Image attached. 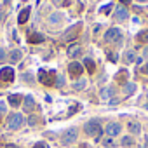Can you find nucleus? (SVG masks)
<instances>
[{"mask_svg":"<svg viewBox=\"0 0 148 148\" xmlns=\"http://www.w3.org/2000/svg\"><path fill=\"white\" fill-rule=\"evenodd\" d=\"M23 122H25V119H23L21 113H11V115L7 117V129H11V131L19 129V127L23 125Z\"/></svg>","mask_w":148,"mask_h":148,"instance_id":"f257e3e1","label":"nucleus"},{"mask_svg":"<svg viewBox=\"0 0 148 148\" xmlns=\"http://www.w3.org/2000/svg\"><path fill=\"white\" fill-rule=\"evenodd\" d=\"M84 131H86V134H89V136H92V138H99V134H101V125H99L98 120H89V122L84 125Z\"/></svg>","mask_w":148,"mask_h":148,"instance_id":"f03ea898","label":"nucleus"},{"mask_svg":"<svg viewBox=\"0 0 148 148\" xmlns=\"http://www.w3.org/2000/svg\"><path fill=\"white\" fill-rule=\"evenodd\" d=\"M54 77H56V71H54V70H40V71H38V80H40L44 86H51Z\"/></svg>","mask_w":148,"mask_h":148,"instance_id":"7ed1b4c3","label":"nucleus"},{"mask_svg":"<svg viewBox=\"0 0 148 148\" xmlns=\"http://www.w3.org/2000/svg\"><path fill=\"white\" fill-rule=\"evenodd\" d=\"M77 138H79V131H77L75 127H70L68 131H64L61 141H63V145H71V143L77 141Z\"/></svg>","mask_w":148,"mask_h":148,"instance_id":"20e7f679","label":"nucleus"},{"mask_svg":"<svg viewBox=\"0 0 148 148\" xmlns=\"http://www.w3.org/2000/svg\"><path fill=\"white\" fill-rule=\"evenodd\" d=\"M80 30H82V23L73 25V26L64 33V42H71V40H75V38H77V35L80 33Z\"/></svg>","mask_w":148,"mask_h":148,"instance_id":"39448f33","label":"nucleus"},{"mask_svg":"<svg viewBox=\"0 0 148 148\" xmlns=\"http://www.w3.org/2000/svg\"><path fill=\"white\" fill-rule=\"evenodd\" d=\"M0 80L4 82H12L14 80V70L11 66H4L2 70H0Z\"/></svg>","mask_w":148,"mask_h":148,"instance_id":"423d86ee","label":"nucleus"},{"mask_svg":"<svg viewBox=\"0 0 148 148\" xmlns=\"http://www.w3.org/2000/svg\"><path fill=\"white\" fill-rule=\"evenodd\" d=\"M68 71H70V75H71V77H80V75H82V71H84V66H82L80 63H77V61H73V63H70Z\"/></svg>","mask_w":148,"mask_h":148,"instance_id":"0eeeda50","label":"nucleus"},{"mask_svg":"<svg viewBox=\"0 0 148 148\" xmlns=\"http://www.w3.org/2000/svg\"><path fill=\"white\" fill-rule=\"evenodd\" d=\"M120 40V30L119 28H110L105 33V42H117Z\"/></svg>","mask_w":148,"mask_h":148,"instance_id":"6e6552de","label":"nucleus"},{"mask_svg":"<svg viewBox=\"0 0 148 148\" xmlns=\"http://www.w3.org/2000/svg\"><path fill=\"white\" fill-rule=\"evenodd\" d=\"M127 18H129L127 7H125V5H119L117 11H115V19H117V21H125Z\"/></svg>","mask_w":148,"mask_h":148,"instance_id":"1a4fd4ad","label":"nucleus"},{"mask_svg":"<svg viewBox=\"0 0 148 148\" xmlns=\"http://www.w3.org/2000/svg\"><path fill=\"white\" fill-rule=\"evenodd\" d=\"M35 108V99L32 96H25L23 98V110L25 112H32Z\"/></svg>","mask_w":148,"mask_h":148,"instance_id":"9d476101","label":"nucleus"},{"mask_svg":"<svg viewBox=\"0 0 148 148\" xmlns=\"http://www.w3.org/2000/svg\"><path fill=\"white\" fill-rule=\"evenodd\" d=\"M106 134H108V136H117V134H120V124H117V122L108 124V125H106Z\"/></svg>","mask_w":148,"mask_h":148,"instance_id":"9b49d317","label":"nucleus"},{"mask_svg":"<svg viewBox=\"0 0 148 148\" xmlns=\"http://www.w3.org/2000/svg\"><path fill=\"white\" fill-rule=\"evenodd\" d=\"M112 96H113V89H112V87H103L101 92H99V98H101L103 101H108Z\"/></svg>","mask_w":148,"mask_h":148,"instance_id":"f8f14e48","label":"nucleus"},{"mask_svg":"<svg viewBox=\"0 0 148 148\" xmlns=\"http://www.w3.org/2000/svg\"><path fill=\"white\" fill-rule=\"evenodd\" d=\"M28 16H30V7H25V9L19 12V16H18V23H19V25L26 23V21H28Z\"/></svg>","mask_w":148,"mask_h":148,"instance_id":"ddd939ff","label":"nucleus"},{"mask_svg":"<svg viewBox=\"0 0 148 148\" xmlns=\"http://www.w3.org/2000/svg\"><path fill=\"white\" fill-rule=\"evenodd\" d=\"M63 18H64V16H63L61 12H54V14L49 16V23H51V25H59V23L63 21Z\"/></svg>","mask_w":148,"mask_h":148,"instance_id":"4468645a","label":"nucleus"},{"mask_svg":"<svg viewBox=\"0 0 148 148\" xmlns=\"http://www.w3.org/2000/svg\"><path fill=\"white\" fill-rule=\"evenodd\" d=\"M28 42H30V44H42V42H44V35H42V33H32V35L28 37Z\"/></svg>","mask_w":148,"mask_h":148,"instance_id":"2eb2a0df","label":"nucleus"},{"mask_svg":"<svg viewBox=\"0 0 148 148\" xmlns=\"http://www.w3.org/2000/svg\"><path fill=\"white\" fill-rule=\"evenodd\" d=\"M21 101H23V96H19V94H11L9 96V105L11 106H19Z\"/></svg>","mask_w":148,"mask_h":148,"instance_id":"dca6fc26","label":"nucleus"},{"mask_svg":"<svg viewBox=\"0 0 148 148\" xmlns=\"http://www.w3.org/2000/svg\"><path fill=\"white\" fill-rule=\"evenodd\" d=\"M79 54H80V45H79V44H73V45L68 47V56H70V58H75V56H79Z\"/></svg>","mask_w":148,"mask_h":148,"instance_id":"f3484780","label":"nucleus"},{"mask_svg":"<svg viewBox=\"0 0 148 148\" xmlns=\"http://www.w3.org/2000/svg\"><path fill=\"white\" fill-rule=\"evenodd\" d=\"M129 131H131V134H139L141 125L138 122H129Z\"/></svg>","mask_w":148,"mask_h":148,"instance_id":"a211bd4d","label":"nucleus"},{"mask_svg":"<svg viewBox=\"0 0 148 148\" xmlns=\"http://www.w3.org/2000/svg\"><path fill=\"white\" fill-rule=\"evenodd\" d=\"M136 40L138 42H148V30H143L136 35Z\"/></svg>","mask_w":148,"mask_h":148,"instance_id":"6ab92c4d","label":"nucleus"},{"mask_svg":"<svg viewBox=\"0 0 148 148\" xmlns=\"http://www.w3.org/2000/svg\"><path fill=\"white\" fill-rule=\"evenodd\" d=\"M86 86H87V82L84 79H80V80H77L75 84H73V89H75V91H82V89H86Z\"/></svg>","mask_w":148,"mask_h":148,"instance_id":"aec40b11","label":"nucleus"},{"mask_svg":"<svg viewBox=\"0 0 148 148\" xmlns=\"http://www.w3.org/2000/svg\"><path fill=\"white\" fill-rule=\"evenodd\" d=\"M21 56H23V54H21V51L14 49V51L11 52V61H12V63H18V61L21 59Z\"/></svg>","mask_w":148,"mask_h":148,"instance_id":"412c9836","label":"nucleus"},{"mask_svg":"<svg viewBox=\"0 0 148 148\" xmlns=\"http://www.w3.org/2000/svg\"><path fill=\"white\" fill-rule=\"evenodd\" d=\"M84 66H86V68H87V71H91V73H92V71H94V68H96V64H94V61H92L91 58H87V59L84 61Z\"/></svg>","mask_w":148,"mask_h":148,"instance_id":"4be33fe9","label":"nucleus"},{"mask_svg":"<svg viewBox=\"0 0 148 148\" xmlns=\"http://www.w3.org/2000/svg\"><path fill=\"white\" fill-rule=\"evenodd\" d=\"M134 143V139L131 138V136H124L122 139H120V145H124V146H131Z\"/></svg>","mask_w":148,"mask_h":148,"instance_id":"5701e85b","label":"nucleus"},{"mask_svg":"<svg viewBox=\"0 0 148 148\" xmlns=\"http://www.w3.org/2000/svg\"><path fill=\"white\" fill-rule=\"evenodd\" d=\"M125 79H127V71L125 70H122L120 73H117V80L119 82H125Z\"/></svg>","mask_w":148,"mask_h":148,"instance_id":"b1692460","label":"nucleus"},{"mask_svg":"<svg viewBox=\"0 0 148 148\" xmlns=\"http://www.w3.org/2000/svg\"><path fill=\"white\" fill-rule=\"evenodd\" d=\"M124 91H125V94H132V92L136 91V86H134V84H125Z\"/></svg>","mask_w":148,"mask_h":148,"instance_id":"393cba45","label":"nucleus"},{"mask_svg":"<svg viewBox=\"0 0 148 148\" xmlns=\"http://www.w3.org/2000/svg\"><path fill=\"white\" fill-rule=\"evenodd\" d=\"M63 84H64V77L58 73V75H56V86L58 87H63Z\"/></svg>","mask_w":148,"mask_h":148,"instance_id":"a878e982","label":"nucleus"},{"mask_svg":"<svg viewBox=\"0 0 148 148\" xmlns=\"http://www.w3.org/2000/svg\"><path fill=\"white\" fill-rule=\"evenodd\" d=\"M125 61H127V63H132V61H134V52H132V51H127V52H125Z\"/></svg>","mask_w":148,"mask_h":148,"instance_id":"bb28decb","label":"nucleus"},{"mask_svg":"<svg viewBox=\"0 0 148 148\" xmlns=\"http://www.w3.org/2000/svg\"><path fill=\"white\" fill-rule=\"evenodd\" d=\"M5 5H7V4H4L2 7H0V23L5 19Z\"/></svg>","mask_w":148,"mask_h":148,"instance_id":"cd10ccee","label":"nucleus"},{"mask_svg":"<svg viewBox=\"0 0 148 148\" xmlns=\"http://www.w3.org/2000/svg\"><path fill=\"white\" fill-rule=\"evenodd\" d=\"M110 11H112V4H108V5H105V7H101V9H99V12H101V14H108Z\"/></svg>","mask_w":148,"mask_h":148,"instance_id":"c85d7f7f","label":"nucleus"},{"mask_svg":"<svg viewBox=\"0 0 148 148\" xmlns=\"http://www.w3.org/2000/svg\"><path fill=\"white\" fill-rule=\"evenodd\" d=\"M33 148H49V145H47V143H44V141H38V143H35V145H33Z\"/></svg>","mask_w":148,"mask_h":148,"instance_id":"c756f323","label":"nucleus"},{"mask_svg":"<svg viewBox=\"0 0 148 148\" xmlns=\"http://www.w3.org/2000/svg\"><path fill=\"white\" fill-rule=\"evenodd\" d=\"M5 58H7V56H5V49L0 47V63H4V61H5Z\"/></svg>","mask_w":148,"mask_h":148,"instance_id":"7c9ffc66","label":"nucleus"},{"mask_svg":"<svg viewBox=\"0 0 148 148\" xmlns=\"http://www.w3.org/2000/svg\"><path fill=\"white\" fill-rule=\"evenodd\" d=\"M23 80H26V82H33V77L30 75V73H25V75H23Z\"/></svg>","mask_w":148,"mask_h":148,"instance_id":"2f4dec72","label":"nucleus"},{"mask_svg":"<svg viewBox=\"0 0 148 148\" xmlns=\"http://www.w3.org/2000/svg\"><path fill=\"white\" fill-rule=\"evenodd\" d=\"M28 124H30V125H35V124H37V117H35V115H32V117L28 119Z\"/></svg>","mask_w":148,"mask_h":148,"instance_id":"473e14b6","label":"nucleus"},{"mask_svg":"<svg viewBox=\"0 0 148 148\" xmlns=\"http://www.w3.org/2000/svg\"><path fill=\"white\" fill-rule=\"evenodd\" d=\"M141 71L145 73V75H148V63H146V64H143V68H141Z\"/></svg>","mask_w":148,"mask_h":148,"instance_id":"72a5a7b5","label":"nucleus"},{"mask_svg":"<svg viewBox=\"0 0 148 148\" xmlns=\"http://www.w3.org/2000/svg\"><path fill=\"white\" fill-rule=\"evenodd\" d=\"M103 143H105V146H113V143H112V139H105Z\"/></svg>","mask_w":148,"mask_h":148,"instance_id":"f704fd0d","label":"nucleus"},{"mask_svg":"<svg viewBox=\"0 0 148 148\" xmlns=\"http://www.w3.org/2000/svg\"><path fill=\"white\" fill-rule=\"evenodd\" d=\"M4 112H5V105H4V103H0V115H2Z\"/></svg>","mask_w":148,"mask_h":148,"instance_id":"c9c22d12","label":"nucleus"},{"mask_svg":"<svg viewBox=\"0 0 148 148\" xmlns=\"http://www.w3.org/2000/svg\"><path fill=\"white\" fill-rule=\"evenodd\" d=\"M143 54H145V56H148V45L145 47V51H143Z\"/></svg>","mask_w":148,"mask_h":148,"instance_id":"e433bc0d","label":"nucleus"},{"mask_svg":"<svg viewBox=\"0 0 148 148\" xmlns=\"http://www.w3.org/2000/svg\"><path fill=\"white\" fill-rule=\"evenodd\" d=\"M5 148H18V146H16V145H7Z\"/></svg>","mask_w":148,"mask_h":148,"instance_id":"4c0bfd02","label":"nucleus"},{"mask_svg":"<svg viewBox=\"0 0 148 148\" xmlns=\"http://www.w3.org/2000/svg\"><path fill=\"white\" fill-rule=\"evenodd\" d=\"M79 148H89V145H80Z\"/></svg>","mask_w":148,"mask_h":148,"instance_id":"58836bf2","label":"nucleus"},{"mask_svg":"<svg viewBox=\"0 0 148 148\" xmlns=\"http://www.w3.org/2000/svg\"><path fill=\"white\" fill-rule=\"evenodd\" d=\"M120 2H122V4H129V2H131V0H120Z\"/></svg>","mask_w":148,"mask_h":148,"instance_id":"ea45409f","label":"nucleus"},{"mask_svg":"<svg viewBox=\"0 0 148 148\" xmlns=\"http://www.w3.org/2000/svg\"><path fill=\"white\" fill-rule=\"evenodd\" d=\"M139 2H146V0H139Z\"/></svg>","mask_w":148,"mask_h":148,"instance_id":"a19ab883","label":"nucleus"},{"mask_svg":"<svg viewBox=\"0 0 148 148\" xmlns=\"http://www.w3.org/2000/svg\"><path fill=\"white\" fill-rule=\"evenodd\" d=\"M139 148H146V146H139Z\"/></svg>","mask_w":148,"mask_h":148,"instance_id":"79ce46f5","label":"nucleus"},{"mask_svg":"<svg viewBox=\"0 0 148 148\" xmlns=\"http://www.w3.org/2000/svg\"><path fill=\"white\" fill-rule=\"evenodd\" d=\"M37 2H38V0H37Z\"/></svg>","mask_w":148,"mask_h":148,"instance_id":"37998d69","label":"nucleus"},{"mask_svg":"<svg viewBox=\"0 0 148 148\" xmlns=\"http://www.w3.org/2000/svg\"><path fill=\"white\" fill-rule=\"evenodd\" d=\"M146 98H148V96H146Z\"/></svg>","mask_w":148,"mask_h":148,"instance_id":"c03bdc74","label":"nucleus"}]
</instances>
